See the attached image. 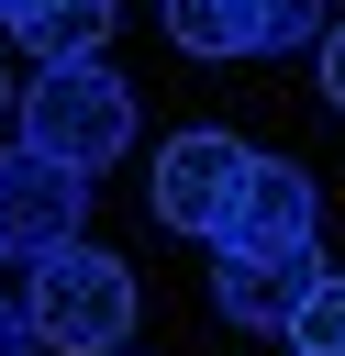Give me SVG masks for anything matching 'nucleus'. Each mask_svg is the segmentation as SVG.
I'll return each mask as SVG.
<instances>
[{
  "mask_svg": "<svg viewBox=\"0 0 345 356\" xmlns=\"http://www.w3.org/2000/svg\"><path fill=\"white\" fill-rule=\"evenodd\" d=\"M22 145H33V156H67V167L89 178V167H111V156L134 145V89H122L100 56L45 67V78L22 89Z\"/></svg>",
  "mask_w": 345,
  "mask_h": 356,
  "instance_id": "f257e3e1",
  "label": "nucleus"
},
{
  "mask_svg": "<svg viewBox=\"0 0 345 356\" xmlns=\"http://www.w3.org/2000/svg\"><path fill=\"white\" fill-rule=\"evenodd\" d=\"M22 312H33V334H45L56 356H111V345L134 334V267L100 256V245H67V256L33 267Z\"/></svg>",
  "mask_w": 345,
  "mask_h": 356,
  "instance_id": "f03ea898",
  "label": "nucleus"
},
{
  "mask_svg": "<svg viewBox=\"0 0 345 356\" xmlns=\"http://www.w3.org/2000/svg\"><path fill=\"white\" fill-rule=\"evenodd\" d=\"M245 145L234 134H167L156 145V178H145V211L167 222V234H200V245H223V222H234V200H245Z\"/></svg>",
  "mask_w": 345,
  "mask_h": 356,
  "instance_id": "7ed1b4c3",
  "label": "nucleus"
},
{
  "mask_svg": "<svg viewBox=\"0 0 345 356\" xmlns=\"http://www.w3.org/2000/svg\"><path fill=\"white\" fill-rule=\"evenodd\" d=\"M78 222H89V178H78L67 156L11 145V156H0V256L45 267V256H67V245H78Z\"/></svg>",
  "mask_w": 345,
  "mask_h": 356,
  "instance_id": "20e7f679",
  "label": "nucleus"
},
{
  "mask_svg": "<svg viewBox=\"0 0 345 356\" xmlns=\"http://www.w3.org/2000/svg\"><path fill=\"white\" fill-rule=\"evenodd\" d=\"M312 289H323V256H312V245H278V256H223V267H211V300H223L245 334H289Z\"/></svg>",
  "mask_w": 345,
  "mask_h": 356,
  "instance_id": "39448f33",
  "label": "nucleus"
},
{
  "mask_svg": "<svg viewBox=\"0 0 345 356\" xmlns=\"http://www.w3.org/2000/svg\"><path fill=\"white\" fill-rule=\"evenodd\" d=\"M278 245H312V178H300L289 156H256V167H245V200H234V222H223L211 256H278Z\"/></svg>",
  "mask_w": 345,
  "mask_h": 356,
  "instance_id": "423d86ee",
  "label": "nucleus"
},
{
  "mask_svg": "<svg viewBox=\"0 0 345 356\" xmlns=\"http://www.w3.org/2000/svg\"><path fill=\"white\" fill-rule=\"evenodd\" d=\"M111 22H122V0H22V11H11V33H22L45 67L100 56V44H111Z\"/></svg>",
  "mask_w": 345,
  "mask_h": 356,
  "instance_id": "0eeeda50",
  "label": "nucleus"
},
{
  "mask_svg": "<svg viewBox=\"0 0 345 356\" xmlns=\"http://www.w3.org/2000/svg\"><path fill=\"white\" fill-rule=\"evenodd\" d=\"M167 44L178 56H256L245 0H167Z\"/></svg>",
  "mask_w": 345,
  "mask_h": 356,
  "instance_id": "6e6552de",
  "label": "nucleus"
},
{
  "mask_svg": "<svg viewBox=\"0 0 345 356\" xmlns=\"http://www.w3.org/2000/svg\"><path fill=\"white\" fill-rule=\"evenodd\" d=\"M245 22H256V56H289V44H323L334 33L323 0H245Z\"/></svg>",
  "mask_w": 345,
  "mask_h": 356,
  "instance_id": "1a4fd4ad",
  "label": "nucleus"
},
{
  "mask_svg": "<svg viewBox=\"0 0 345 356\" xmlns=\"http://www.w3.org/2000/svg\"><path fill=\"white\" fill-rule=\"evenodd\" d=\"M289 356H345V278L323 267V289L300 300V323H289Z\"/></svg>",
  "mask_w": 345,
  "mask_h": 356,
  "instance_id": "9d476101",
  "label": "nucleus"
},
{
  "mask_svg": "<svg viewBox=\"0 0 345 356\" xmlns=\"http://www.w3.org/2000/svg\"><path fill=\"white\" fill-rule=\"evenodd\" d=\"M33 345H45V334H33V312H22V300H0V356H33Z\"/></svg>",
  "mask_w": 345,
  "mask_h": 356,
  "instance_id": "9b49d317",
  "label": "nucleus"
},
{
  "mask_svg": "<svg viewBox=\"0 0 345 356\" xmlns=\"http://www.w3.org/2000/svg\"><path fill=\"white\" fill-rule=\"evenodd\" d=\"M323 100H334V111H345V22H334V33H323Z\"/></svg>",
  "mask_w": 345,
  "mask_h": 356,
  "instance_id": "f8f14e48",
  "label": "nucleus"
},
{
  "mask_svg": "<svg viewBox=\"0 0 345 356\" xmlns=\"http://www.w3.org/2000/svg\"><path fill=\"white\" fill-rule=\"evenodd\" d=\"M0 111H11V78H0Z\"/></svg>",
  "mask_w": 345,
  "mask_h": 356,
  "instance_id": "ddd939ff",
  "label": "nucleus"
},
{
  "mask_svg": "<svg viewBox=\"0 0 345 356\" xmlns=\"http://www.w3.org/2000/svg\"><path fill=\"white\" fill-rule=\"evenodd\" d=\"M11 11H22V0H0V22H11Z\"/></svg>",
  "mask_w": 345,
  "mask_h": 356,
  "instance_id": "4468645a",
  "label": "nucleus"
}]
</instances>
